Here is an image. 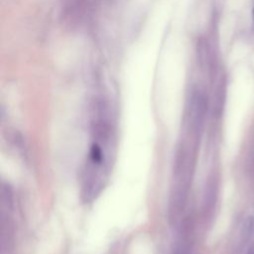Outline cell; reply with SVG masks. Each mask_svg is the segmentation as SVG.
Masks as SVG:
<instances>
[{
	"instance_id": "1",
	"label": "cell",
	"mask_w": 254,
	"mask_h": 254,
	"mask_svg": "<svg viewBox=\"0 0 254 254\" xmlns=\"http://www.w3.org/2000/svg\"><path fill=\"white\" fill-rule=\"evenodd\" d=\"M94 138L89 147L83 171V194L86 198L96 195L104 185L109 167L111 148V128L100 120L94 124Z\"/></svg>"
},
{
	"instance_id": "2",
	"label": "cell",
	"mask_w": 254,
	"mask_h": 254,
	"mask_svg": "<svg viewBox=\"0 0 254 254\" xmlns=\"http://www.w3.org/2000/svg\"><path fill=\"white\" fill-rule=\"evenodd\" d=\"M254 228V217L253 215H247L246 219L244 221V226H243V230H244V234L246 236L251 235L252 231Z\"/></svg>"
},
{
	"instance_id": "3",
	"label": "cell",
	"mask_w": 254,
	"mask_h": 254,
	"mask_svg": "<svg viewBox=\"0 0 254 254\" xmlns=\"http://www.w3.org/2000/svg\"><path fill=\"white\" fill-rule=\"evenodd\" d=\"M246 254H254V245L250 246L246 252Z\"/></svg>"
},
{
	"instance_id": "4",
	"label": "cell",
	"mask_w": 254,
	"mask_h": 254,
	"mask_svg": "<svg viewBox=\"0 0 254 254\" xmlns=\"http://www.w3.org/2000/svg\"><path fill=\"white\" fill-rule=\"evenodd\" d=\"M252 18H253V21H254V8H253V11H252Z\"/></svg>"
}]
</instances>
